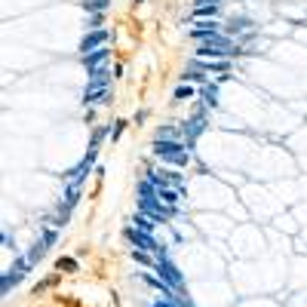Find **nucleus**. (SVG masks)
<instances>
[{"mask_svg":"<svg viewBox=\"0 0 307 307\" xmlns=\"http://www.w3.org/2000/svg\"><path fill=\"white\" fill-rule=\"evenodd\" d=\"M203 101H206L209 108L218 105V86H215L212 80H209V83H203Z\"/></svg>","mask_w":307,"mask_h":307,"instance_id":"nucleus-10","label":"nucleus"},{"mask_svg":"<svg viewBox=\"0 0 307 307\" xmlns=\"http://www.w3.org/2000/svg\"><path fill=\"white\" fill-rule=\"evenodd\" d=\"M154 258H157L154 274H157V277H163V280H166V283H169V286H172L175 292H185V280H181V274L175 270V264L169 261V255L160 249V252H154Z\"/></svg>","mask_w":307,"mask_h":307,"instance_id":"nucleus-2","label":"nucleus"},{"mask_svg":"<svg viewBox=\"0 0 307 307\" xmlns=\"http://www.w3.org/2000/svg\"><path fill=\"white\" fill-rule=\"evenodd\" d=\"M185 80H194V83H209V80H206V71H203V68H197V65H194V71H188V74H185Z\"/></svg>","mask_w":307,"mask_h":307,"instance_id":"nucleus-13","label":"nucleus"},{"mask_svg":"<svg viewBox=\"0 0 307 307\" xmlns=\"http://www.w3.org/2000/svg\"><path fill=\"white\" fill-rule=\"evenodd\" d=\"M154 142H178V132H175L172 126H163L160 132L154 135Z\"/></svg>","mask_w":307,"mask_h":307,"instance_id":"nucleus-12","label":"nucleus"},{"mask_svg":"<svg viewBox=\"0 0 307 307\" xmlns=\"http://www.w3.org/2000/svg\"><path fill=\"white\" fill-rule=\"evenodd\" d=\"M190 95H194V86H190V83L175 86V101H185V98H190Z\"/></svg>","mask_w":307,"mask_h":307,"instance_id":"nucleus-14","label":"nucleus"},{"mask_svg":"<svg viewBox=\"0 0 307 307\" xmlns=\"http://www.w3.org/2000/svg\"><path fill=\"white\" fill-rule=\"evenodd\" d=\"M59 270H77V261L74 258H59Z\"/></svg>","mask_w":307,"mask_h":307,"instance_id":"nucleus-16","label":"nucleus"},{"mask_svg":"<svg viewBox=\"0 0 307 307\" xmlns=\"http://www.w3.org/2000/svg\"><path fill=\"white\" fill-rule=\"evenodd\" d=\"M28 270H31V264H28L25 258H22V261H16V264H13V267H9L6 274H3V295H6L9 289H13L16 283H22V280H25V274H28Z\"/></svg>","mask_w":307,"mask_h":307,"instance_id":"nucleus-5","label":"nucleus"},{"mask_svg":"<svg viewBox=\"0 0 307 307\" xmlns=\"http://www.w3.org/2000/svg\"><path fill=\"white\" fill-rule=\"evenodd\" d=\"M123 236L132 243V249H142V252H160L157 240H154L147 231H142V227H126V231H123Z\"/></svg>","mask_w":307,"mask_h":307,"instance_id":"nucleus-3","label":"nucleus"},{"mask_svg":"<svg viewBox=\"0 0 307 307\" xmlns=\"http://www.w3.org/2000/svg\"><path fill=\"white\" fill-rule=\"evenodd\" d=\"M218 3L221 0H200L194 9V19H206V16H218Z\"/></svg>","mask_w":307,"mask_h":307,"instance_id":"nucleus-8","label":"nucleus"},{"mask_svg":"<svg viewBox=\"0 0 307 307\" xmlns=\"http://www.w3.org/2000/svg\"><path fill=\"white\" fill-rule=\"evenodd\" d=\"M203 126H206V114H197V117L188 123V129H185V139H188V142H194L197 135L203 132Z\"/></svg>","mask_w":307,"mask_h":307,"instance_id":"nucleus-9","label":"nucleus"},{"mask_svg":"<svg viewBox=\"0 0 307 307\" xmlns=\"http://www.w3.org/2000/svg\"><path fill=\"white\" fill-rule=\"evenodd\" d=\"M108 55H111V49H108V47L86 52V55H83V68H86L89 74H93V71H98V68H105V65H108Z\"/></svg>","mask_w":307,"mask_h":307,"instance_id":"nucleus-6","label":"nucleus"},{"mask_svg":"<svg viewBox=\"0 0 307 307\" xmlns=\"http://www.w3.org/2000/svg\"><path fill=\"white\" fill-rule=\"evenodd\" d=\"M105 40H108V31H105V28L89 31L86 37L80 40V49H83V55H86V52H93V49H101V47H105Z\"/></svg>","mask_w":307,"mask_h":307,"instance_id":"nucleus-7","label":"nucleus"},{"mask_svg":"<svg viewBox=\"0 0 307 307\" xmlns=\"http://www.w3.org/2000/svg\"><path fill=\"white\" fill-rule=\"evenodd\" d=\"M52 240H55V227H52V231H47V234H43L40 236V240L37 243H34L31 249H28V255H25V261H28V264L34 267V264H37V261L43 258V252H47V249L52 246Z\"/></svg>","mask_w":307,"mask_h":307,"instance_id":"nucleus-4","label":"nucleus"},{"mask_svg":"<svg viewBox=\"0 0 307 307\" xmlns=\"http://www.w3.org/2000/svg\"><path fill=\"white\" fill-rule=\"evenodd\" d=\"M105 135H108V129H105V126H101V129H98V132H95V135H93V144H95V147H98V142H101V139H105Z\"/></svg>","mask_w":307,"mask_h":307,"instance_id":"nucleus-18","label":"nucleus"},{"mask_svg":"<svg viewBox=\"0 0 307 307\" xmlns=\"http://www.w3.org/2000/svg\"><path fill=\"white\" fill-rule=\"evenodd\" d=\"M151 307H178V304H175V301H169V298H160V301L151 304Z\"/></svg>","mask_w":307,"mask_h":307,"instance_id":"nucleus-19","label":"nucleus"},{"mask_svg":"<svg viewBox=\"0 0 307 307\" xmlns=\"http://www.w3.org/2000/svg\"><path fill=\"white\" fill-rule=\"evenodd\" d=\"M135 3H142V0H135Z\"/></svg>","mask_w":307,"mask_h":307,"instance_id":"nucleus-20","label":"nucleus"},{"mask_svg":"<svg viewBox=\"0 0 307 307\" xmlns=\"http://www.w3.org/2000/svg\"><path fill=\"white\" fill-rule=\"evenodd\" d=\"M123 129H126V120H120V123H117V126H114V129H111V139H120V135H123Z\"/></svg>","mask_w":307,"mask_h":307,"instance_id":"nucleus-17","label":"nucleus"},{"mask_svg":"<svg viewBox=\"0 0 307 307\" xmlns=\"http://www.w3.org/2000/svg\"><path fill=\"white\" fill-rule=\"evenodd\" d=\"M132 224H135V227H142V231H147V234L154 231V218H151L147 212H139V215L132 218Z\"/></svg>","mask_w":307,"mask_h":307,"instance_id":"nucleus-11","label":"nucleus"},{"mask_svg":"<svg viewBox=\"0 0 307 307\" xmlns=\"http://www.w3.org/2000/svg\"><path fill=\"white\" fill-rule=\"evenodd\" d=\"M108 3H111V0H86V9H89V13H105Z\"/></svg>","mask_w":307,"mask_h":307,"instance_id":"nucleus-15","label":"nucleus"},{"mask_svg":"<svg viewBox=\"0 0 307 307\" xmlns=\"http://www.w3.org/2000/svg\"><path fill=\"white\" fill-rule=\"evenodd\" d=\"M154 154L160 157L163 163H175V166H185L188 163V147H185V142H154Z\"/></svg>","mask_w":307,"mask_h":307,"instance_id":"nucleus-1","label":"nucleus"}]
</instances>
